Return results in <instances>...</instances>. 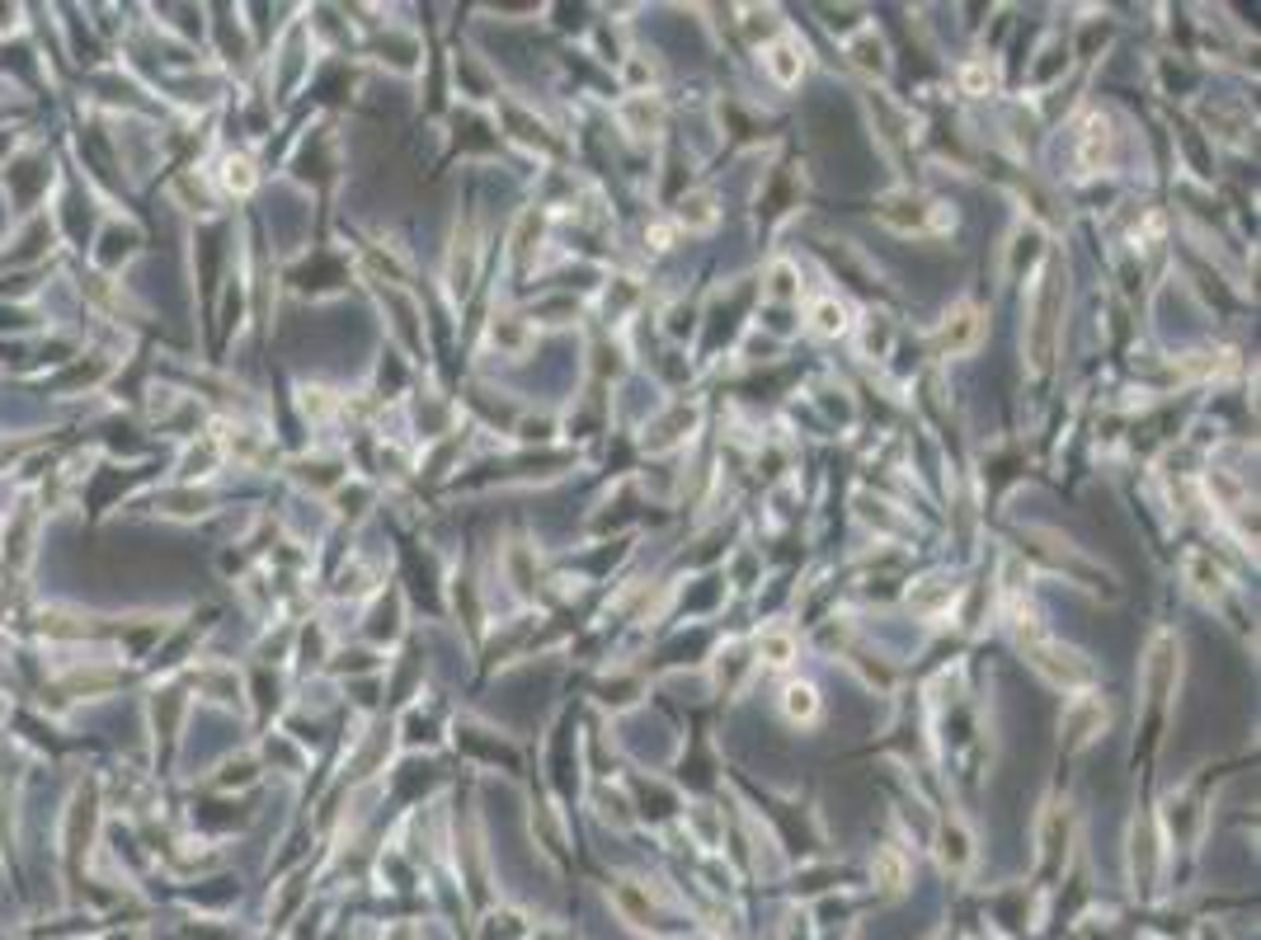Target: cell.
Returning a JSON list of instances; mask_svg holds the SVG:
<instances>
[{
	"label": "cell",
	"mask_w": 1261,
	"mask_h": 940,
	"mask_svg": "<svg viewBox=\"0 0 1261 940\" xmlns=\"http://www.w3.org/2000/svg\"><path fill=\"white\" fill-rule=\"evenodd\" d=\"M876 216L885 226H895V231H904V235H928V231H946L956 222L951 216V208L946 203H932V198H922V193H909V189H895V193H885L880 203H876Z\"/></svg>",
	"instance_id": "1"
},
{
	"label": "cell",
	"mask_w": 1261,
	"mask_h": 940,
	"mask_svg": "<svg viewBox=\"0 0 1261 940\" xmlns=\"http://www.w3.org/2000/svg\"><path fill=\"white\" fill-rule=\"evenodd\" d=\"M1027 654H1031V664H1036L1040 673H1046L1050 683H1059V687H1092V683H1097V668L1088 664V658H1082L1078 649L1055 645V639L1031 635Z\"/></svg>",
	"instance_id": "2"
},
{
	"label": "cell",
	"mask_w": 1261,
	"mask_h": 940,
	"mask_svg": "<svg viewBox=\"0 0 1261 940\" xmlns=\"http://www.w3.org/2000/svg\"><path fill=\"white\" fill-rule=\"evenodd\" d=\"M1055 311H1059V273L1046 264L1040 273V302H1036V325H1031V367H1050V344H1055Z\"/></svg>",
	"instance_id": "3"
},
{
	"label": "cell",
	"mask_w": 1261,
	"mask_h": 940,
	"mask_svg": "<svg viewBox=\"0 0 1261 940\" xmlns=\"http://www.w3.org/2000/svg\"><path fill=\"white\" fill-rule=\"evenodd\" d=\"M979 334H983V320H979V311L975 306H951L946 311V320H941V330H937V353H946V357H960V353H970L975 344H979Z\"/></svg>",
	"instance_id": "4"
},
{
	"label": "cell",
	"mask_w": 1261,
	"mask_h": 940,
	"mask_svg": "<svg viewBox=\"0 0 1261 940\" xmlns=\"http://www.w3.org/2000/svg\"><path fill=\"white\" fill-rule=\"evenodd\" d=\"M763 67H767V75H773L777 85H796V80L805 75V48H800V38L781 33L777 43H767Z\"/></svg>",
	"instance_id": "5"
},
{
	"label": "cell",
	"mask_w": 1261,
	"mask_h": 940,
	"mask_svg": "<svg viewBox=\"0 0 1261 940\" xmlns=\"http://www.w3.org/2000/svg\"><path fill=\"white\" fill-rule=\"evenodd\" d=\"M1187 578L1196 584V593H1205V597H1224V588H1229V574L1219 569L1205 550H1191V555H1187Z\"/></svg>",
	"instance_id": "6"
},
{
	"label": "cell",
	"mask_w": 1261,
	"mask_h": 940,
	"mask_svg": "<svg viewBox=\"0 0 1261 940\" xmlns=\"http://www.w3.org/2000/svg\"><path fill=\"white\" fill-rule=\"evenodd\" d=\"M1107 151H1111V123L1101 113H1092L1088 118V132H1082V170H1101V160H1107Z\"/></svg>",
	"instance_id": "7"
},
{
	"label": "cell",
	"mask_w": 1261,
	"mask_h": 940,
	"mask_svg": "<svg viewBox=\"0 0 1261 940\" xmlns=\"http://www.w3.org/2000/svg\"><path fill=\"white\" fill-rule=\"evenodd\" d=\"M490 348H500V353H523L527 348V325H523V315H500L495 325H490Z\"/></svg>",
	"instance_id": "8"
},
{
	"label": "cell",
	"mask_w": 1261,
	"mask_h": 940,
	"mask_svg": "<svg viewBox=\"0 0 1261 940\" xmlns=\"http://www.w3.org/2000/svg\"><path fill=\"white\" fill-rule=\"evenodd\" d=\"M678 222H683L687 231L716 226V198H712V193H687L683 203H678Z\"/></svg>",
	"instance_id": "9"
},
{
	"label": "cell",
	"mask_w": 1261,
	"mask_h": 940,
	"mask_svg": "<svg viewBox=\"0 0 1261 940\" xmlns=\"http://www.w3.org/2000/svg\"><path fill=\"white\" fill-rule=\"evenodd\" d=\"M810 325L819 334H847V306L838 302V296H819V302L810 306Z\"/></svg>",
	"instance_id": "10"
},
{
	"label": "cell",
	"mask_w": 1261,
	"mask_h": 940,
	"mask_svg": "<svg viewBox=\"0 0 1261 940\" xmlns=\"http://www.w3.org/2000/svg\"><path fill=\"white\" fill-rule=\"evenodd\" d=\"M781 710L791 715V719H815V715H819V696H815V687H810V683H786V691H781Z\"/></svg>",
	"instance_id": "11"
},
{
	"label": "cell",
	"mask_w": 1261,
	"mask_h": 940,
	"mask_svg": "<svg viewBox=\"0 0 1261 940\" xmlns=\"http://www.w3.org/2000/svg\"><path fill=\"white\" fill-rule=\"evenodd\" d=\"M956 597V584H946V578H922V588H914L909 593V607H918V611H937V607H946Z\"/></svg>",
	"instance_id": "12"
},
{
	"label": "cell",
	"mask_w": 1261,
	"mask_h": 940,
	"mask_svg": "<svg viewBox=\"0 0 1261 940\" xmlns=\"http://www.w3.org/2000/svg\"><path fill=\"white\" fill-rule=\"evenodd\" d=\"M847 52H853V57H857V67H866V71H880V67H885V57H880V38H876L871 29H866L861 38H853V43H847Z\"/></svg>",
	"instance_id": "13"
},
{
	"label": "cell",
	"mask_w": 1261,
	"mask_h": 940,
	"mask_svg": "<svg viewBox=\"0 0 1261 940\" xmlns=\"http://www.w3.org/2000/svg\"><path fill=\"white\" fill-rule=\"evenodd\" d=\"M791 654H796V645H791V635H763V658L767 664H791Z\"/></svg>",
	"instance_id": "14"
},
{
	"label": "cell",
	"mask_w": 1261,
	"mask_h": 940,
	"mask_svg": "<svg viewBox=\"0 0 1261 940\" xmlns=\"http://www.w3.org/2000/svg\"><path fill=\"white\" fill-rule=\"evenodd\" d=\"M960 85H965V90H970V94H983V90H989V85H993V71H989V67H965V75H960Z\"/></svg>",
	"instance_id": "15"
},
{
	"label": "cell",
	"mask_w": 1261,
	"mask_h": 940,
	"mask_svg": "<svg viewBox=\"0 0 1261 940\" xmlns=\"http://www.w3.org/2000/svg\"><path fill=\"white\" fill-rule=\"evenodd\" d=\"M876 870L885 875V889H899V879H904V866H899V856H895V851H880Z\"/></svg>",
	"instance_id": "16"
},
{
	"label": "cell",
	"mask_w": 1261,
	"mask_h": 940,
	"mask_svg": "<svg viewBox=\"0 0 1261 940\" xmlns=\"http://www.w3.org/2000/svg\"><path fill=\"white\" fill-rule=\"evenodd\" d=\"M226 184H231V189H241V193H245V189L254 184V174H250V160H226Z\"/></svg>",
	"instance_id": "17"
},
{
	"label": "cell",
	"mask_w": 1261,
	"mask_h": 940,
	"mask_svg": "<svg viewBox=\"0 0 1261 940\" xmlns=\"http://www.w3.org/2000/svg\"><path fill=\"white\" fill-rule=\"evenodd\" d=\"M791 277H796L791 264H777V269H773V296H791V292H796Z\"/></svg>",
	"instance_id": "18"
},
{
	"label": "cell",
	"mask_w": 1261,
	"mask_h": 940,
	"mask_svg": "<svg viewBox=\"0 0 1261 940\" xmlns=\"http://www.w3.org/2000/svg\"><path fill=\"white\" fill-rule=\"evenodd\" d=\"M649 235H655V245H668V240H674V226H655Z\"/></svg>",
	"instance_id": "19"
}]
</instances>
